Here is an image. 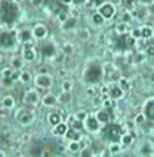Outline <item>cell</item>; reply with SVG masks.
<instances>
[{"instance_id": "obj_46", "label": "cell", "mask_w": 154, "mask_h": 157, "mask_svg": "<svg viewBox=\"0 0 154 157\" xmlns=\"http://www.w3.org/2000/svg\"><path fill=\"white\" fill-rule=\"evenodd\" d=\"M116 151H119V145H113L111 147V153H116Z\"/></svg>"}, {"instance_id": "obj_7", "label": "cell", "mask_w": 154, "mask_h": 157, "mask_svg": "<svg viewBox=\"0 0 154 157\" xmlns=\"http://www.w3.org/2000/svg\"><path fill=\"white\" fill-rule=\"evenodd\" d=\"M46 33H48V30H46V27L42 25V24H37V25L33 28V36L37 37V39H43V37L46 36Z\"/></svg>"}, {"instance_id": "obj_18", "label": "cell", "mask_w": 154, "mask_h": 157, "mask_svg": "<svg viewBox=\"0 0 154 157\" xmlns=\"http://www.w3.org/2000/svg\"><path fill=\"white\" fill-rule=\"evenodd\" d=\"M56 102V98L52 95V93H49V95H46L45 98H43V104L45 105H53Z\"/></svg>"}, {"instance_id": "obj_20", "label": "cell", "mask_w": 154, "mask_h": 157, "mask_svg": "<svg viewBox=\"0 0 154 157\" xmlns=\"http://www.w3.org/2000/svg\"><path fill=\"white\" fill-rule=\"evenodd\" d=\"M74 27H76V18H71V19L65 21V24L62 25L64 30H71V28H74Z\"/></svg>"}, {"instance_id": "obj_19", "label": "cell", "mask_w": 154, "mask_h": 157, "mask_svg": "<svg viewBox=\"0 0 154 157\" xmlns=\"http://www.w3.org/2000/svg\"><path fill=\"white\" fill-rule=\"evenodd\" d=\"M153 28L151 27H144L141 30V37H153Z\"/></svg>"}, {"instance_id": "obj_47", "label": "cell", "mask_w": 154, "mask_h": 157, "mask_svg": "<svg viewBox=\"0 0 154 157\" xmlns=\"http://www.w3.org/2000/svg\"><path fill=\"white\" fill-rule=\"evenodd\" d=\"M65 117H67V113H65V111H61V119H65Z\"/></svg>"}, {"instance_id": "obj_28", "label": "cell", "mask_w": 154, "mask_h": 157, "mask_svg": "<svg viewBox=\"0 0 154 157\" xmlns=\"http://www.w3.org/2000/svg\"><path fill=\"white\" fill-rule=\"evenodd\" d=\"M70 139H74V141H77L79 139V133L77 132H74V131H67V133H65Z\"/></svg>"}, {"instance_id": "obj_21", "label": "cell", "mask_w": 154, "mask_h": 157, "mask_svg": "<svg viewBox=\"0 0 154 157\" xmlns=\"http://www.w3.org/2000/svg\"><path fill=\"white\" fill-rule=\"evenodd\" d=\"M153 153V147H151V144H144V147H142V150H141V154H144V156H148V154H151Z\"/></svg>"}, {"instance_id": "obj_39", "label": "cell", "mask_w": 154, "mask_h": 157, "mask_svg": "<svg viewBox=\"0 0 154 157\" xmlns=\"http://www.w3.org/2000/svg\"><path fill=\"white\" fill-rule=\"evenodd\" d=\"M123 142H125V144H130V142H132V136L125 135V136H123Z\"/></svg>"}, {"instance_id": "obj_27", "label": "cell", "mask_w": 154, "mask_h": 157, "mask_svg": "<svg viewBox=\"0 0 154 157\" xmlns=\"http://www.w3.org/2000/svg\"><path fill=\"white\" fill-rule=\"evenodd\" d=\"M119 83H120V89H122V91H126V89H129V82L126 80V78H120V80H119Z\"/></svg>"}, {"instance_id": "obj_43", "label": "cell", "mask_w": 154, "mask_h": 157, "mask_svg": "<svg viewBox=\"0 0 154 157\" xmlns=\"http://www.w3.org/2000/svg\"><path fill=\"white\" fill-rule=\"evenodd\" d=\"M132 37L135 39V37H141V30H135L133 33H132Z\"/></svg>"}, {"instance_id": "obj_44", "label": "cell", "mask_w": 154, "mask_h": 157, "mask_svg": "<svg viewBox=\"0 0 154 157\" xmlns=\"http://www.w3.org/2000/svg\"><path fill=\"white\" fill-rule=\"evenodd\" d=\"M11 78H12V82H14V80H16V78H19V73L14 71V73H12V77H11Z\"/></svg>"}, {"instance_id": "obj_1", "label": "cell", "mask_w": 154, "mask_h": 157, "mask_svg": "<svg viewBox=\"0 0 154 157\" xmlns=\"http://www.w3.org/2000/svg\"><path fill=\"white\" fill-rule=\"evenodd\" d=\"M18 15H19V9H18V5L12 0H3L2 3V18L6 24L12 25L16 19H18Z\"/></svg>"}, {"instance_id": "obj_3", "label": "cell", "mask_w": 154, "mask_h": 157, "mask_svg": "<svg viewBox=\"0 0 154 157\" xmlns=\"http://www.w3.org/2000/svg\"><path fill=\"white\" fill-rule=\"evenodd\" d=\"M122 133H123L122 128H120L119 125H116V123H114V125H110V126H107V128L104 129V136H105L107 139L113 141V142H117V141L120 139Z\"/></svg>"}, {"instance_id": "obj_6", "label": "cell", "mask_w": 154, "mask_h": 157, "mask_svg": "<svg viewBox=\"0 0 154 157\" xmlns=\"http://www.w3.org/2000/svg\"><path fill=\"white\" fill-rule=\"evenodd\" d=\"M37 85L38 86H42V88H48L52 85V77L48 76L46 73H42L40 76L37 77Z\"/></svg>"}, {"instance_id": "obj_30", "label": "cell", "mask_w": 154, "mask_h": 157, "mask_svg": "<svg viewBox=\"0 0 154 157\" xmlns=\"http://www.w3.org/2000/svg\"><path fill=\"white\" fill-rule=\"evenodd\" d=\"M71 99V95H70V92H65V93H62L61 96H59V101L61 102H68Z\"/></svg>"}, {"instance_id": "obj_32", "label": "cell", "mask_w": 154, "mask_h": 157, "mask_svg": "<svg viewBox=\"0 0 154 157\" xmlns=\"http://www.w3.org/2000/svg\"><path fill=\"white\" fill-rule=\"evenodd\" d=\"M126 28H128V25H126V24H119V25H117V31H119L120 34H125Z\"/></svg>"}, {"instance_id": "obj_13", "label": "cell", "mask_w": 154, "mask_h": 157, "mask_svg": "<svg viewBox=\"0 0 154 157\" xmlns=\"http://www.w3.org/2000/svg\"><path fill=\"white\" fill-rule=\"evenodd\" d=\"M48 120H49V123L52 125V126H56L58 123H61V116L58 114V113H51L49 116H48Z\"/></svg>"}, {"instance_id": "obj_34", "label": "cell", "mask_w": 154, "mask_h": 157, "mask_svg": "<svg viewBox=\"0 0 154 157\" xmlns=\"http://www.w3.org/2000/svg\"><path fill=\"white\" fill-rule=\"evenodd\" d=\"M71 88H73L71 82H64V85H62V89H64L65 92H70V91H71Z\"/></svg>"}, {"instance_id": "obj_41", "label": "cell", "mask_w": 154, "mask_h": 157, "mask_svg": "<svg viewBox=\"0 0 154 157\" xmlns=\"http://www.w3.org/2000/svg\"><path fill=\"white\" fill-rule=\"evenodd\" d=\"M73 128L74 129H82V123L80 122H73Z\"/></svg>"}, {"instance_id": "obj_25", "label": "cell", "mask_w": 154, "mask_h": 157, "mask_svg": "<svg viewBox=\"0 0 154 157\" xmlns=\"http://www.w3.org/2000/svg\"><path fill=\"white\" fill-rule=\"evenodd\" d=\"M14 104H15V101H14V98H12V96H6V98L3 99V105H5V107H8V108L14 107Z\"/></svg>"}, {"instance_id": "obj_24", "label": "cell", "mask_w": 154, "mask_h": 157, "mask_svg": "<svg viewBox=\"0 0 154 157\" xmlns=\"http://www.w3.org/2000/svg\"><path fill=\"white\" fill-rule=\"evenodd\" d=\"M79 36H80V39H83V40H86V39H89V36H91V31H89L88 28L79 30Z\"/></svg>"}, {"instance_id": "obj_53", "label": "cell", "mask_w": 154, "mask_h": 157, "mask_svg": "<svg viewBox=\"0 0 154 157\" xmlns=\"http://www.w3.org/2000/svg\"><path fill=\"white\" fill-rule=\"evenodd\" d=\"M76 2H77V3H80V2H83V0H76Z\"/></svg>"}, {"instance_id": "obj_14", "label": "cell", "mask_w": 154, "mask_h": 157, "mask_svg": "<svg viewBox=\"0 0 154 157\" xmlns=\"http://www.w3.org/2000/svg\"><path fill=\"white\" fill-rule=\"evenodd\" d=\"M24 58L27 61H34L36 59V52L31 49V48H25L24 49Z\"/></svg>"}, {"instance_id": "obj_37", "label": "cell", "mask_w": 154, "mask_h": 157, "mask_svg": "<svg viewBox=\"0 0 154 157\" xmlns=\"http://www.w3.org/2000/svg\"><path fill=\"white\" fill-rule=\"evenodd\" d=\"M64 52H65V54H73V46H71L70 43H67V45L64 46Z\"/></svg>"}, {"instance_id": "obj_4", "label": "cell", "mask_w": 154, "mask_h": 157, "mask_svg": "<svg viewBox=\"0 0 154 157\" xmlns=\"http://www.w3.org/2000/svg\"><path fill=\"white\" fill-rule=\"evenodd\" d=\"M0 45H2L3 48L9 49L15 45V37L11 34V33H3V34H0Z\"/></svg>"}, {"instance_id": "obj_12", "label": "cell", "mask_w": 154, "mask_h": 157, "mask_svg": "<svg viewBox=\"0 0 154 157\" xmlns=\"http://www.w3.org/2000/svg\"><path fill=\"white\" fill-rule=\"evenodd\" d=\"M145 116L148 117L150 120L154 122V101H150L145 107Z\"/></svg>"}, {"instance_id": "obj_8", "label": "cell", "mask_w": 154, "mask_h": 157, "mask_svg": "<svg viewBox=\"0 0 154 157\" xmlns=\"http://www.w3.org/2000/svg\"><path fill=\"white\" fill-rule=\"evenodd\" d=\"M40 54H42V56H45V58H51V56L55 55V46H53V45H45V46L40 49Z\"/></svg>"}, {"instance_id": "obj_42", "label": "cell", "mask_w": 154, "mask_h": 157, "mask_svg": "<svg viewBox=\"0 0 154 157\" xmlns=\"http://www.w3.org/2000/svg\"><path fill=\"white\" fill-rule=\"evenodd\" d=\"M77 117H79V120H83L85 117H86V113H85V111H80L79 114H77Z\"/></svg>"}, {"instance_id": "obj_16", "label": "cell", "mask_w": 154, "mask_h": 157, "mask_svg": "<svg viewBox=\"0 0 154 157\" xmlns=\"http://www.w3.org/2000/svg\"><path fill=\"white\" fill-rule=\"evenodd\" d=\"M53 133H55V135H65V133H67V126H65L64 123H58V125L55 126Z\"/></svg>"}, {"instance_id": "obj_51", "label": "cell", "mask_w": 154, "mask_h": 157, "mask_svg": "<svg viewBox=\"0 0 154 157\" xmlns=\"http://www.w3.org/2000/svg\"><path fill=\"white\" fill-rule=\"evenodd\" d=\"M142 2H144V3H147V2H151V0H142Z\"/></svg>"}, {"instance_id": "obj_23", "label": "cell", "mask_w": 154, "mask_h": 157, "mask_svg": "<svg viewBox=\"0 0 154 157\" xmlns=\"http://www.w3.org/2000/svg\"><path fill=\"white\" fill-rule=\"evenodd\" d=\"M31 34H33V33H30L28 30H24V31L21 33V40H22V42H30Z\"/></svg>"}, {"instance_id": "obj_9", "label": "cell", "mask_w": 154, "mask_h": 157, "mask_svg": "<svg viewBox=\"0 0 154 157\" xmlns=\"http://www.w3.org/2000/svg\"><path fill=\"white\" fill-rule=\"evenodd\" d=\"M86 128H88L91 132H96L98 128H99V122H98V119H93V117H88V119H86Z\"/></svg>"}, {"instance_id": "obj_11", "label": "cell", "mask_w": 154, "mask_h": 157, "mask_svg": "<svg viewBox=\"0 0 154 157\" xmlns=\"http://www.w3.org/2000/svg\"><path fill=\"white\" fill-rule=\"evenodd\" d=\"M18 120H19V123H21V125L28 126V125L31 123V120H33V116H31L30 113H22V114L18 117Z\"/></svg>"}, {"instance_id": "obj_40", "label": "cell", "mask_w": 154, "mask_h": 157, "mask_svg": "<svg viewBox=\"0 0 154 157\" xmlns=\"http://www.w3.org/2000/svg\"><path fill=\"white\" fill-rule=\"evenodd\" d=\"M12 64H14V67H15V68H21V65H22L19 59H14V62H12Z\"/></svg>"}, {"instance_id": "obj_5", "label": "cell", "mask_w": 154, "mask_h": 157, "mask_svg": "<svg viewBox=\"0 0 154 157\" xmlns=\"http://www.w3.org/2000/svg\"><path fill=\"white\" fill-rule=\"evenodd\" d=\"M99 14L104 18H111L114 15V6L111 3H104V5L99 6Z\"/></svg>"}, {"instance_id": "obj_50", "label": "cell", "mask_w": 154, "mask_h": 157, "mask_svg": "<svg viewBox=\"0 0 154 157\" xmlns=\"http://www.w3.org/2000/svg\"><path fill=\"white\" fill-rule=\"evenodd\" d=\"M88 93H91V95H93V93H95V91H93V89L91 88V89H88Z\"/></svg>"}, {"instance_id": "obj_2", "label": "cell", "mask_w": 154, "mask_h": 157, "mask_svg": "<svg viewBox=\"0 0 154 157\" xmlns=\"http://www.w3.org/2000/svg\"><path fill=\"white\" fill-rule=\"evenodd\" d=\"M101 77H102V67L98 65V64H92L86 70V73H85V78H86V82H89V83L99 82Z\"/></svg>"}, {"instance_id": "obj_35", "label": "cell", "mask_w": 154, "mask_h": 157, "mask_svg": "<svg viewBox=\"0 0 154 157\" xmlns=\"http://www.w3.org/2000/svg\"><path fill=\"white\" fill-rule=\"evenodd\" d=\"M101 3H102V0H91L88 6H101Z\"/></svg>"}, {"instance_id": "obj_45", "label": "cell", "mask_w": 154, "mask_h": 157, "mask_svg": "<svg viewBox=\"0 0 154 157\" xmlns=\"http://www.w3.org/2000/svg\"><path fill=\"white\" fill-rule=\"evenodd\" d=\"M136 122H138V123H142V122H144V116H138V117H136Z\"/></svg>"}, {"instance_id": "obj_52", "label": "cell", "mask_w": 154, "mask_h": 157, "mask_svg": "<svg viewBox=\"0 0 154 157\" xmlns=\"http://www.w3.org/2000/svg\"><path fill=\"white\" fill-rule=\"evenodd\" d=\"M0 156H5V153H3V151H0Z\"/></svg>"}, {"instance_id": "obj_48", "label": "cell", "mask_w": 154, "mask_h": 157, "mask_svg": "<svg viewBox=\"0 0 154 157\" xmlns=\"http://www.w3.org/2000/svg\"><path fill=\"white\" fill-rule=\"evenodd\" d=\"M59 2H61V3H62V5H64V3H65V5H67V3H70V2H71V0H59Z\"/></svg>"}, {"instance_id": "obj_26", "label": "cell", "mask_w": 154, "mask_h": 157, "mask_svg": "<svg viewBox=\"0 0 154 157\" xmlns=\"http://www.w3.org/2000/svg\"><path fill=\"white\" fill-rule=\"evenodd\" d=\"M123 6L126 9H133L135 8V0H123Z\"/></svg>"}, {"instance_id": "obj_10", "label": "cell", "mask_w": 154, "mask_h": 157, "mask_svg": "<svg viewBox=\"0 0 154 157\" xmlns=\"http://www.w3.org/2000/svg\"><path fill=\"white\" fill-rule=\"evenodd\" d=\"M24 101H25L27 104H37V101H38V95H37V92H36V91H30V92H27L25 96H24Z\"/></svg>"}, {"instance_id": "obj_49", "label": "cell", "mask_w": 154, "mask_h": 157, "mask_svg": "<svg viewBox=\"0 0 154 157\" xmlns=\"http://www.w3.org/2000/svg\"><path fill=\"white\" fill-rule=\"evenodd\" d=\"M3 61H5V56H3L2 54H0V64H3Z\"/></svg>"}, {"instance_id": "obj_15", "label": "cell", "mask_w": 154, "mask_h": 157, "mask_svg": "<svg viewBox=\"0 0 154 157\" xmlns=\"http://www.w3.org/2000/svg\"><path fill=\"white\" fill-rule=\"evenodd\" d=\"M110 95H111V98H114V99H119V98H122L123 91H122L120 88H116V86H113V88H111V91H110Z\"/></svg>"}, {"instance_id": "obj_36", "label": "cell", "mask_w": 154, "mask_h": 157, "mask_svg": "<svg viewBox=\"0 0 154 157\" xmlns=\"http://www.w3.org/2000/svg\"><path fill=\"white\" fill-rule=\"evenodd\" d=\"M8 113H9V108H8V107H5V105L0 107V116L5 117V116H8Z\"/></svg>"}, {"instance_id": "obj_29", "label": "cell", "mask_w": 154, "mask_h": 157, "mask_svg": "<svg viewBox=\"0 0 154 157\" xmlns=\"http://www.w3.org/2000/svg\"><path fill=\"white\" fill-rule=\"evenodd\" d=\"M30 78H31V74H30L28 71H22V74H21V80H22L24 83H27Z\"/></svg>"}, {"instance_id": "obj_38", "label": "cell", "mask_w": 154, "mask_h": 157, "mask_svg": "<svg viewBox=\"0 0 154 157\" xmlns=\"http://www.w3.org/2000/svg\"><path fill=\"white\" fill-rule=\"evenodd\" d=\"M145 52H147V55H150V56H154V45H153V46H148Z\"/></svg>"}, {"instance_id": "obj_33", "label": "cell", "mask_w": 154, "mask_h": 157, "mask_svg": "<svg viewBox=\"0 0 154 157\" xmlns=\"http://www.w3.org/2000/svg\"><path fill=\"white\" fill-rule=\"evenodd\" d=\"M12 73H14V71H12L11 68H5V70H3V76H5V78H11V77H12Z\"/></svg>"}, {"instance_id": "obj_22", "label": "cell", "mask_w": 154, "mask_h": 157, "mask_svg": "<svg viewBox=\"0 0 154 157\" xmlns=\"http://www.w3.org/2000/svg\"><path fill=\"white\" fill-rule=\"evenodd\" d=\"M92 21H93L96 25H99V24L104 22V16H102L101 14H93V15H92Z\"/></svg>"}, {"instance_id": "obj_31", "label": "cell", "mask_w": 154, "mask_h": 157, "mask_svg": "<svg viewBox=\"0 0 154 157\" xmlns=\"http://www.w3.org/2000/svg\"><path fill=\"white\" fill-rule=\"evenodd\" d=\"M70 150H71V151H79V150H80V144L77 142V141H73V142L70 144Z\"/></svg>"}, {"instance_id": "obj_17", "label": "cell", "mask_w": 154, "mask_h": 157, "mask_svg": "<svg viewBox=\"0 0 154 157\" xmlns=\"http://www.w3.org/2000/svg\"><path fill=\"white\" fill-rule=\"evenodd\" d=\"M96 119H98L99 123H107V122L110 120V116H108L107 111H99L98 116H96Z\"/></svg>"}]
</instances>
